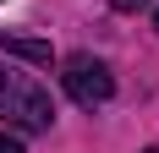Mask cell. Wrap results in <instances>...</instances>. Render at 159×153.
<instances>
[{
    "label": "cell",
    "mask_w": 159,
    "mask_h": 153,
    "mask_svg": "<svg viewBox=\"0 0 159 153\" xmlns=\"http://www.w3.org/2000/svg\"><path fill=\"white\" fill-rule=\"evenodd\" d=\"M154 28H159V11H154Z\"/></svg>",
    "instance_id": "6"
},
{
    "label": "cell",
    "mask_w": 159,
    "mask_h": 153,
    "mask_svg": "<svg viewBox=\"0 0 159 153\" xmlns=\"http://www.w3.org/2000/svg\"><path fill=\"white\" fill-rule=\"evenodd\" d=\"M61 82H66V93H71V104H82V109H99V104L115 98L110 66L93 60V55H71V60L61 66Z\"/></svg>",
    "instance_id": "2"
},
{
    "label": "cell",
    "mask_w": 159,
    "mask_h": 153,
    "mask_svg": "<svg viewBox=\"0 0 159 153\" xmlns=\"http://www.w3.org/2000/svg\"><path fill=\"white\" fill-rule=\"evenodd\" d=\"M0 153H22V142H16V137H6V131H0Z\"/></svg>",
    "instance_id": "4"
},
{
    "label": "cell",
    "mask_w": 159,
    "mask_h": 153,
    "mask_svg": "<svg viewBox=\"0 0 159 153\" xmlns=\"http://www.w3.org/2000/svg\"><path fill=\"white\" fill-rule=\"evenodd\" d=\"M148 153H159V148H148Z\"/></svg>",
    "instance_id": "7"
},
{
    "label": "cell",
    "mask_w": 159,
    "mask_h": 153,
    "mask_svg": "<svg viewBox=\"0 0 159 153\" xmlns=\"http://www.w3.org/2000/svg\"><path fill=\"white\" fill-rule=\"evenodd\" d=\"M115 11H143V0H110Z\"/></svg>",
    "instance_id": "5"
},
{
    "label": "cell",
    "mask_w": 159,
    "mask_h": 153,
    "mask_svg": "<svg viewBox=\"0 0 159 153\" xmlns=\"http://www.w3.org/2000/svg\"><path fill=\"white\" fill-rule=\"evenodd\" d=\"M0 49H6V55H22V60H33V66H55V49H49L44 38H6V33H0Z\"/></svg>",
    "instance_id": "3"
},
{
    "label": "cell",
    "mask_w": 159,
    "mask_h": 153,
    "mask_svg": "<svg viewBox=\"0 0 159 153\" xmlns=\"http://www.w3.org/2000/svg\"><path fill=\"white\" fill-rule=\"evenodd\" d=\"M0 115L22 131H49L55 120V104H49V93L28 76H16L11 66H0Z\"/></svg>",
    "instance_id": "1"
}]
</instances>
